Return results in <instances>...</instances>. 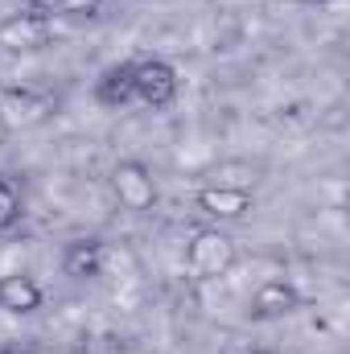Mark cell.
<instances>
[{
  "label": "cell",
  "instance_id": "30bf717a",
  "mask_svg": "<svg viewBox=\"0 0 350 354\" xmlns=\"http://www.w3.org/2000/svg\"><path fill=\"white\" fill-rule=\"evenodd\" d=\"M17 218H21V189H17L8 177H0V235L12 231Z\"/></svg>",
  "mask_w": 350,
  "mask_h": 354
},
{
  "label": "cell",
  "instance_id": "52a82bcc",
  "mask_svg": "<svg viewBox=\"0 0 350 354\" xmlns=\"http://www.w3.org/2000/svg\"><path fill=\"white\" fill-rule=\"evenodd\" d=\"M42 305H46V288H42L33 276H25V272L0 276V309H4V313L29 317V313H37Z\"/></svg>",
  "mask_w": 350,
  "mask_h": 354
},
{
  "label": "cell",
  "instance_id": "7a4b0ae2",
  "mask_svg": "<svg viewBox=\"0 0 350 354\" xmlns=\"http://www.w3.org/2000/svg\"><path fill=\"white\" fill-rule=\"evenodd\" d=\"M177 71L165 58H145L136 66H128V95L140 99L145 107H169L177 99Z\"/></svg>",
  "mask_w": 350,
  "mask_h": 354
},
{
  "label": "cell",
  "instance_id": "8fae6325",
  "mask_svg": "<svg viewBox=\"0 0 350 354\" xmlns=\"http://www.w3.org/2000/svg\"><path fill=\"white\" fill-rule=\"evenodd\" d=\"M99 8H103V0H37V12H46V17H58V12H66V17H91Z\"/></svg>",
  "mask_w": 350,
  "mask_h": 354
},
{
  "label": "cell",
  "instance_id": "7c38bea8",
  "mask_svg": "<svg viewBox=\"0 0 350 354\" xmlns=\"http://www.w3.org/2000/svg\"><path fill=\"white\" fill-rule=\"evenodd\" d=\"M297 4H317V0H297Z\"/></svg>",
  "mask_w": 350,
  "mask_h": 354
},
{
  "label": "cell",
  "instance_id": "3957f363",
  "mask_svg": "<svg viewBox=\"0 0 350 354\" xmlns=\"http://www.w3.org/2000/svg\"><path fill=\"white\" fill-rule=\"evenodd\" d=\"M50 37H54V17H46L37 8L12 12L0 21V50H8V54H37L50 46Z\"/></svg>",
  "mask_w": 350,
  "mask_h": 354
},
{
  "label": "cell",
  "instance_id": "ba28073f",
  "mask_svg": "<svg viewBox=\"0 0 350 354\" xmlns=\"http://www.w3.org/2000/svg\"><path fill=\"white\" fill-rule=\"evenodd\" d=\"M103 268H107V243H99V239H75V243H66L62 272L71 280H95V276H103Z\"/></svg>",
  "mask_w": 350,
  "mask_h": 354
},
{
  "label": "cell",
  "instance_id": "277c9868",
  "mask_svg": "<svg viewBox=\"0 0 350 354\" xmlns=\"http://www.w3.org/2000/svg\"><path fill=\"white\" fill-rule=\"evenodd\" d=\"M111 189H116V198H120L124 210L145 214V210L157 206V181H153V169H149L145 161H136V157L116 161V169H111Z\"/></svg>",
  "mask_w": 350,
  "mask_h": 354
},
{
  "label": "cell",
  "instance_id": "8992f818",
  "mask_svg": "<svg viewBox=\"0 0 350 354\" xmlns=\"http://www.w3.org/2000/svg\"><path fill=\"white\" fill-rule=\"evenodd\" d=\"M50 115V99L29 87H4L0 91V124L8 132H25Z\"/></svg>",
  "mask_w": 350,
  "mask_h": 354
},
{
  "label": "cell",
  "instance_id": "6da1fadb",
  "mask_svg": "<svg viewBox=\"0 0 350 354\" xmlns=\"http://www.w3.org/2000/svg\"><path fill=\"white\" fill-rule=\"evenodd\" d=\"M185 268L198 276V280H219L235 268V243L231 235H223L219 227H202L190 235L185 243Z\"/></svg>",
  "mask_w": 350,
  "mask_h": 354
},
{
  "label": "cell",
  "instance_id": "5b68a950",
  "mask_svg": "<svg viewBox=\"0 0 350 354\" xmlns=\"http://www.w3.org/2000/svg\"><path fill=\"white\" fill-rule=\"evenodd\" d=\"M194 202H198V210L206 214V218H214V223H235V218H243L248 210H252V185H223V181H210V185H202L198 194H194Z\"/></svg>",
  "mask_w": 350,
  "mask_h": 354
},
{
  "label": "cell",
  "instance_id": "9c48e42d",
  "mask_svg": "<svg viewBox=\"0 0 350 354\" xmlns=\"http://www.w3.org/2000/svg\"><path fill=\"white\" fill-rule=\"evenodd\" d=\"M301 305V292L288 280H264L260 288L252 292V309L256 317H288Z\"/></svg>",
  "mask_w": 350,
  "mask_h": 354
}]
</instances>
